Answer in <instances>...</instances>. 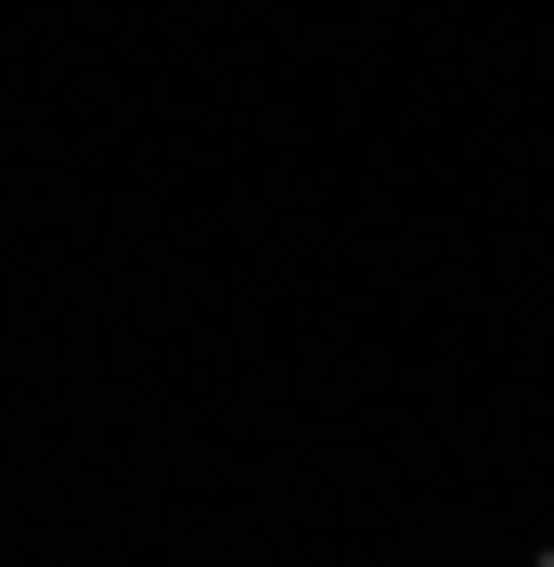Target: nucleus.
<instances>
[{"label":"nucleus","mask_w":554,"mask_h":567,"mask_svg":"<svg viewBox=\"0 0 554 567\" xmlns=\"http://www.w3.org/2000/svg\"><path fill=\"white\" fill-rule=\"evenodd\" d=\"M542 567H554V555H542Z\"/></svg>","instance_id":"obj_1"}]
</instances>
